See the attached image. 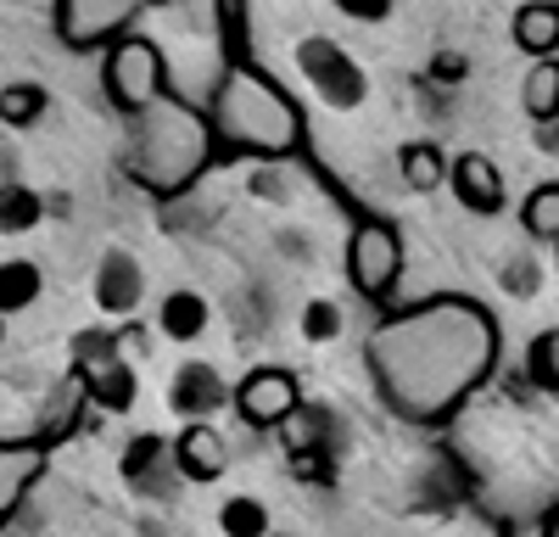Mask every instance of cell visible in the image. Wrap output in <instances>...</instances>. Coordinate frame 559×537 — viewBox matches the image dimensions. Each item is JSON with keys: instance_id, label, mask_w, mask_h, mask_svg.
Masks as SVG:
<instances>
[{"instance_id": "cell-1", "label": "cell", "mask_w": 559, "mask_h": 537, "mask_svg": "<svg viewBox=\"0 0 559 537\" xmlns=\"http://www.w3.org/2000/svg\"><path fill=\"white\" fill-rule=\"evenodd\" d=\"M498 358V331L481 302L431 297L392 313L369 336V375L403 420H442L476 392Z\"/></svg>"}, {"instance_id": "cell-2", "label": "cell", "mask_w": 559, "mask_h": 537, "mask_svg": "<svg viewBox=\"0 0 559 537\" xmlns=\"http://www.w3.org/2000/svg\"><path fill=\"white\" fill-rule=\"evenodd\" d=\"M207 129H213V146L252 152V157H286L302 141V112L274 79L236 62L213 90Z\"/></svg>"}, {"instance_id": "cell-3", "label": "cell", "mask_w": 559, "mask_h": 537, "mask_svg": "<svg viewBox=\"0 0 559 537\" xmlns=\"http://www.w3.org/2000/svg\"><path fill=\"white\" fill-rule=\"evenodd\" d=\"M213 163V129H207V112L185 107L179 96H163L134 112V152H129V168L146 191L157 196H179L191 179Z\"/></svg>"}, {"instance_id": "cell-4", "label": "cell", "mask_w": 559, "mask_h": 537, "mask_svg": "<svg viewBox=\"0 0 559 537\" xmlns=\"http://www.w3.org/2000/svg\"><path fill=\"white\" fill-rule=\"evenodd\" d=\"M102 90H107V102L118 112H146L157 96H163V51L152 39H140V34H118L107 45V62H102Z\"/></svg>"}, {"instance_id": "cell-5", "label": "cell", "mask_w": 559, "mask_h": 537, "mask_svg": "<svg viewBox=\"0 0 559 537\" xmlns=\"http://www.w3.org/2000/svg\"><path fill=\"white\" fill-rule=\"evenodd\" d=\"M297 68H302L308 90H319V102L336 107V112H353V107H364V96H369L364 68L342 51L336 39H319V34L302 39V45H297Z\"/></svg>"}, {"instance_id": "cell-6", "label": "cell", "mask_w": 559, "mask_h": 537, "mask_svg": "<svg viewBox=\"0 0 559 537\" xmlns=\"http://www.w3.org/2000/svg\"><path fill=\"white\" fill-rule=\"evenodd\" d=\"M229 409H236L252 431H274L286 426L297 409H302V392H297V375L292 370H274V365H258L241 375V386L229 392Z\"/></svg>"}, {"instance_id": "cell-7", "label": "cell", "mask_w": 559, "mask_h": 537, "mask_svg": "<svg viewBox=\"0 0 559 537\" xmlns=\"http://www.w3.org/2000/svg\"><path fill=\"white\" fill-rule=\"evenodd\" d=\"M347 275L364 297H376V302L392 297V286L403 275V241H397L392 224H376V218L358 224L353 241H347Z\"/></svg>"}, {"instance_id": "cell-8", "label": "cell", "mask_w": 559, "mask_h": 537, "mask_svg": "<svg viewBox=\"0 0 559 537\" xmlns=\"http://www.w3.org/2000/svg\"><path fill=\"white\" fill-rule=\"evenodd\" d=\"M146 0H57V34L68 51H102L107 39L129 34Z\"/></svg>"}, {"instance_id": "cell-9", "label": "cell", "mask_w": 559, "mask_h": 537, "mask_svg": "<svg viewBox=\"0 0 559 537\" xmlns=\"http://www.w3.org/2000/svg\"><path fill=\"white\" fill-rule=\"evenodd\" d=\"M179 481H218L229 470V442L213 431V420H185V431L168 442Z\"/></svg>"}, {"instance_id": "cell-10", "label": "cell", "mask_w": 559, "mask_h": 537, "mask_svg": "<svg viewBox=\"0 0 559 537\" xmlns=\"http://www.w3.org/2000/svg\"><path fill=\"white\" fill-rule=\"evenodd\" d=\"M448 191L459 196L464 213H481V218L503 213V174H498V163L481 157V152H459V157L448 163Z\"/></svg>"}, {"instance_id": "cell-11", "label": "cell", "mask_w": 559, "mask_h": 537, "mask_svg": "<svg viewBox=\"0 0 559 537\" xmlns=\"http://www.w3.org/2000/svg\"><path fill=\"white\" fill-rule=\"evenodd\" d=\"M224 403H229L224 375H218L213 365H202V358H185L179 375H174V386H168V409H174L179 420H213Z\"/></svg>"}, {"instance_id": "cell-12", "label": "cell", "mask_w": 559, "mask_h": 537, "mask_svg": "<svg viewBox=\"0 0 559 537\" xmlns=\"http://www.w3.org/2000/svg\"><path fill=\"white\" fill-rule=\"evenodd\" d=\"M140 297H146V268H140V258L123 252V247H107L102 268H96V308L102 313H134Z\"/></svg>"}, {"instance_id": "cell-13", "label": "cell", "mask_w": 559, "mask_h": 537, "mask_svg": "<svg viewBox=\"0 0 559 537\" xmlns=\"http://www.w3.org/2000/svg\"><path fill=\"white\" fill-rule=\"evenodd\" d=\"M79 381H84L90 403H96V409H107V415H129L134 397H140V381H134V370L118 358V347L102 353V358H84Z\"/></svg>"}, {"instance_id": "cell-14", "label": "cell", "mask_w": 559, "mask_h": 537, "mask_svg": "<svg viewBox=\"0 0 559 537\" xmlns=\"http://www.w3.org/2000/svg\"><path fill=\"white\" fill-rule=\"evenodd\" d=\"M45 476V448L39 442H0V521H7L28 487Z\"/></svg>"}, {"instance_id": "cell-15", "label": "cell", "mask_w": 559, "mask_h": 537, "mask_svg": "<svg viewBox=\"0 0 559 537\" xmlns=\"http://www.w3.org/2000/svg\"><path fill=\"white\" fill-rule=\"evenodd\" d=\"M118 470H123V481L129 487H140V492H157L163 487V476L174 470V454H168V442L163 437H134L129 448H123V460H118ZM179 476V470H174Z\"/></svg>"}, {"instance_id": "cell-16", "label": "cell", "mask_w": 559, "mask_h": 537, "mask_svg": "<svg viewBox=\"0 0 559 537\" xmlns=\"http://www.w3.org/2000/svg\"><path fill=\"white\" fill-rule=\"evenodd\" d=\"M207 320H213V308H207V297L202 291H168L163 302H157V331L168 336V342H197L202 331H207Z\"/></svg>"}, {"instance_id": "cell-17", "label": "cell", "mask_w": 559, "mask_h": 537, "mask_svg": "<svg viewBox=\"0 0 559 537\" xmlns=\"http://www.w3.org/2000/svg\"><path fill=\"white\" fill-rule=\"evenodd\" d=\"M515 45L526 57H554L559 51V0H526L515 12Z\"/></svg>"}, {"instance_id": "cell-18", "label": "cell", "mask_w": 559, "mask_h": 537, "mask_svg": "<svg viewBox=\"0 0 559 537\" xmlns=\"http://www.w3.org/2000/svg\"><path fill=\"white\" fill-rule=\"evenodd\" d=\"M45 224V196L28 179H0V236H28Z\"/></svg>"}, {"instance_id": "cell-19", "label": "cell", "mask_w": 559, "mask_h": 537, "mask_svg": "<svg viewBox=\"0 0 559 537\" xmlns=\"http://www.w3.org/2000/svg\"><path fill=\"white\" fill-rule=\"evenodd\" d=\"M521 107L532 123H559V57H537V68L521 84Z\"/></svg>"}, {"instance_id": "cell-20", "label": "cell", "mask_w": 559, "mask_h": 537, "mask_svg": "<svg viewBox=\"0 0 559 537\" xmlns=\"http://www.w3.org/2000/svg\"><path fill=\"white\" fill-rule=\"evenodd\" d=\"M39 291H45L39 263H28V258H7V263H0V320H7V313L34 308Z\"/></svg>"}, {"instance_id": "cell-21", "label": "cell", "mask_w": 559, "mask_h": 537, "mask_svg": "<svg viewBox=\"0 0 559 537\" xmlns=\"http://www.w3.org/2000/svg\"><path fill=\"white\" fill-rule=\"evenodd\" d=\"M397 168H403V186L408 191H437V186H448V157H442V146H431V141H414V146H403L397 152Z\"/></svg>"}, {"instance_id": "cell-22", "label": "cell", "mask_w": 559, "mask_h": 537, "mask_svg": "<svg viewBox=\"0 0 559 537\" xmlns=\"http://www.w3.org/2000/svg\"><path fill=\"white\" fill-rule=\"evenodd\" d=\"M45 107H51L45 84H34V79L0 84V123H7V129H34V123L45 118Z\"/></svg>"}, {"instance_id": "cell-23", "label": "cell", "mask_w": 559, "mask_h": 537, "mask_svg": "<svg viewBox=\"0 0 559 537\" xmlns=\"http://www.w3.org/2000/svg\"><path fill=\"white\" fill-rule=\"evenodd\" d=\"M218 532L224 537H269V504L252 499V492H236V499L218 504Z\"/></svg>"}, {"instance_id": "cell-24", "label": "cell", "mask_w": 559, "mask_h": 537, "mask_svg": "<svg viewBox=\"0 0 559 537\" xmlns=\"http://www.w3.org/2000/svg\"><path fill=\"white\" fill-rule=\"evenodd\" d=\"M526 381L537 392H554L559 397V331H543L532 347H526Z\"/></svg>"}, {"instance_id": "cell-25", "label": "cell", "mask_w": 559, "mask_h": 537, "mask_svg": "<svg viewBox=\"0 0 559 537\" xmlns=\"http://www.w3.org/2000/svg\"><path fill=\"white\" fill-rule=\"evenodd\" d=\"M521 224L537 241H559V186H537L521 207Z\"/></svg>"}, {"instance_id": "cell-26", "label": "cell", "mask_w": 559, "mask_h": 537, "mask_svg": "<svg viewBox=\"0 0 559 537\" xmlns=\"http://www.w3.org/2000/svg\"><path fill=\"white\" fill-rule=\"evenodd\" d=\"M302 336H308L313 347L336 342V336H342V308H336V302H324V297H313V302L302 308Z\"/></svg>"}, {"instance_id": "cell-27", "label": "cell", "mask_w": 559, "mask_h": 537, "mask_svg": "<svg viewBox=\"0 0 559 537\" xmlns=\"http://www.w3.org/2000/svg\"><path fill=\"white\" fill-rule=\"evenodd\" d=\"M336 7H342L347 17H358V23H381V17H392V0H336Z\"/></svg>"}, {"instance_id": "cell-28", "label": "cell", "mask_w": 559, "mask_h": 537, "mask_svg": "<svg viewBox=\"0 0 559 537\" xmlns=\"http://www.w3.org/2000/svg\"><path fill=\"white\" fill-rule=\"evenodd\" d=\"M157 7H163V0H157Z\"/></svg>"}, {"instance_id": "cell-29", "label": "cell", "mask_w": 559, "mask_h": 537, "mask_svg": "<svg viewBox=\"0 0 559 537\" xmlns=\"http://www.w3.org/2000/svg\"><path fill=\"white\" fill-rule=\"evenodd\" d=\"M269 537H274V532H269Z\"/></svg>"}, {"instance_id": "cell-30", "label": "cell", "mask_w": 559, "mask_h": 537, "mask_svg": "<svg viewBox=\"0 0 559 537\" xmlns=\"http://www.w3.org/2000/svg\"><path fill=\"white\" fill-rule=\"evenodd\" d=\"M554 247H559V241H554Z\"/></svg>"}]
</instances>
